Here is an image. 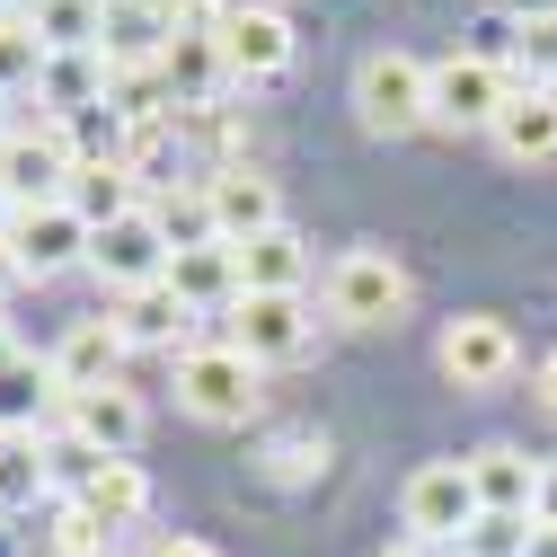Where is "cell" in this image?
<instances>
[{"mask_svg":"<svg viewBox=\"0 0 557 557\" xmlns=\"http://www.w3.org/2000/svg\"><path fill=\"white\" fill-rule=\"evenodd\" d=\"M177 407L195 416V425H257L265 407V372L239 355V345H186L177 355Z\"/></svg>","mask_w":557,"mask_h":557,"instance_id":"1","label":"cell"},{"mask_svg":"<svg viewBox=\"0 0 557 557\" xmlns=\"http://www.w3.org/2000/svg\"><path fill=\"white\" fill-rule=\"evenodd\" d=\"M355 115H363V133H381V143L425 133V124H434V62H416V53H398V45L363 53V62H355Z\"/></svg>","mask_w":557,"mask_h":557,"instance_id":"2","label":"cell"},{"mask_svg":"<svg viewBox=\"0 0 557 557\" xmlns=\"http://www.w3.org/2000/svg\"><path fill=\"white\" fill-rule=\"evenodd\" d=\"M195 203H203V231L231 239V248L284 231V195H274V177L257 160H213V169L195 177Z\"/></svg>","mask_w":557,"mask_h":557,"instance_id":"3","label":"cell"},{"mask_svg":"<svg viewBox=\"0 0 557 557\" xmlns=\"http://www.w3.org/2000/svg\"><path fill=\"white\" fill-rule=\"evenodd\" d=\"M169 257H177V231H169L160 203H143V213H124V222L98 231L89 274H98L107 301H124V293H143V284H169Z\"/></svg>","mask_w":557,"mask_h":557,"instance_id":"4","label":"cell"},{"mask_svg":"<svg viewBox=\"0 0 557 557\" xmlns=\"http://www.w3.org/2000/svg\"><path fill=\"white\" fill-rule=\"evenodd\" d=\"M407 301H416V284L389 248H345L327 265V319L336 327H398Z\"/></svg>","mask_w":557,"mask_h":557,"instance_id":"5","label":"cell"},{"mask_svg":"<svg viewBox=\"0 0 557 557\" xmlns=\"http://www.w3.org/2000/svg\"><path fill=\"white\" fill-rule=\"evenodd\" d=\"M72 177H81L72 133H62L53 115H18L10 143H0V186H10V203H18V213H27V203H62Z\"/></svg>","mask_w":557,"mask_h":557,"instance_id":"6","label":"cell"},{"mask_svg":"<svg viewBox=\"0 0 557 557\" xmlns=\"http://www.w3.org/2000/svg\"><path fill=\"white\" fill-rule=\"evenodd\" d=\"M213 36H222V62H231V81H248V89L284 81V72H293V53H301L293 18L274 10V0H222Z\"/></svg>","mask_w":557,"mask_h":557,"instance_id":"7","label":"cell"},{"mask_svg":"<svg viewBox=\"0 0 557 557\" xmlns=\"http://www.w3.org/2000/svg\"><path fill=\"white\" fill-rule=\"evenodd\" d=\"M434 363H443L451 389H496V381H513V363H522V336H513V319H496V310H460V319H443V336H434Z\"/></svg>","mask_w":557,"mask_h":557,"instance_id":"8","label":"cell"},{"mask_svg":"<svg viewBox=\"0 0 557 557\" xmlns=\"http://www.w3.org/2000/svg\"><path fill=\"white\" fill-rule=\"evenodd\" d=\"M513 89L522 81L505 72L496 53H443L434 62V124L443 133H496V115H505Z\"/></svg>","mask_w":557,"mask_h":557,"instance_id":"9","label":"cell"},{"mask_svg":"<svg viewBox=\"0 0 557 557\" xmlns=\"http://www.w3.org/2000/svg\"><path fill=\"white\" fill-rule=\"evenodd\" d=\"M398 513H407V531L416 540H434V548H460L469 531H478V486H469V460H425L407 478V496H398Z\"/></svg>","mask_w":557,"mask_h":557,"instance_id":"10","label":"cell"},{"mask_svg":"<svg viewBox=\"0 0 557 557\" xmlns=\"http://www.w3.org/2000/svg\"><path fill=\"white\" fill-rule=\"evenodd\" d=\"M310 336H319V319H310L301 293H239V310H231V345H239L257 372L265 363H293Z\"/></svg>","mask_w":557,"mask_h":557,"instance_id":"11","label":"cell"},{"mask_svg":"<svg viewBox=\"0 0 557 557\" xmlns=\"http://www.w3.org/2000/svg\"><path fill=\"white\" fill-rule=\"evenodd\" d=\"M10 248H18V265L36 274V284H53V274H72V265H89V248H98V231L72 213V195L62 203H27V213L10 222Z\"/></svg>","mask_w":557,"mask_h":557,"instance_id":"12","label":"cell"},{"mask_svg":"<svg viewBox=\"0 0 557 557\" xmlns=\"http://www.w3.org/2000/svg\"><path fill=\"white\" fill-rule=\"evenodd\" d=\"M62 434H81V443H89V451H107V460H133V443L151 434V407L133 398L124 381H107V389L62 398Z\"/></svg>","mask_w":557,"mask_h":557,"instance_id":"13","label":"cell"},{"mask_svg":"<svg viewBox=\"0 0 557 557\" xmlns=\"http://www.w3.org/2000/svg\"><path fill=\"white\" fill-rule=\"evenodd\" d=\"M124 355H133V345H124V327L98 310V319H72V327H62V345H53V381H62V398H81V389H107V381H124Z\"/></svg>","mask_w":557,"mask_h":557,"instance_id":"14","label":"cell"},{"mask_svg":"<svg viewBox=\"0 0 557 557\" xmlns=\"http://www.w3.org/2000/svg\"><path fill=\"white\" fill-rule=\"evenodd\" d=\"M169 45H177V10H169V0H107L98 53L115 62V72H160Z\"/></svg>","mask_w":557,"mask_h":557,"instance_id":"15","label":"cell"},{"mask_svg":"<svg viewBox=\"0 0 557 557\" xmlns=\"http://www.w3.org/2000/svg\"><path fill=\"white\" fill-rule=\"evenodd\" d=\"M107 319L124 327V345L133 355H186V327H195V310H186V293L177 284H143V293H124V301H107Z\"/></svg>","mask_w":557,"mask_h":557,"instance_id":"16","label":"cell"},{"mask_svg":"<svg viewBox=\"0 0 557 557\" xmlns=\"http://www.w3.org/2000/svg\"><path fill=\"white\" fill-rule=\"evenodd\" d=\"M169 284H177V293H186V310L203 319V310H239L248 274H239V248H231V239H177Z\"/></svg>","mask_w":557,"mask_h":557,"instance_id":"17","label":"cell"},{"mask_svg":"<svg viewBox=\"0 0 557 557\" xmlns=\"http://www.w3.org/2000/svg\"><path fill=\"white\" fill-rule=\"evenodd\" d=\"M89 107H115V62H107V53H53L45 81H36V115L72 124V115H89Z\"/></svg>","mask_w":557,"mask_h":557,"instance_id":"18","label":"cell"},{"mask_svg":"<svg viewBox=\"0 0 557 557\" xmlns=\"http://www.w3.org/2000/svg\"><path fill=\"white\" fill-rule=\"evenodd\" d=\"M469 486H478L486 513H531L540 522V460L522 443H478L469 451Z\"/></svg>","mask_w":557,"mask_h":557,"instance_id":"19","label":"cell"},{"mask_svg":"<svg viewBox=\"0 0 557 557\" xmlns=\"http://www.w3.org/2000/svg\"><path fill=\"white\" fill-rule=\"evenodd\" d=\"M62 425V381L45 355L0 363V434H53Z\"/></svg>","mask_w":557,"mask_h":557,"instance_id":"20","label":"cell"},{"mask_svg":"<svg viewBox=\"0 0 557 557\" xmlns=\"http://www.w3.org/2000/svg\"><path fill=\"white\" fill-rule=\"evenodd\" d=\"M62 505H81L89 522L124 531V522H143V513H151V469H143V460H98V469H89Z\"/></svg>","mask_w":557,"mask_h":557,"instance_id":"21","label":"cell"},{"mask_svg":"<svg viewBox=\"0 0 557 557\" xmlns=\"http://www.w3.org/2000/svg\"><path fill=\"white\" fill-rule=\"evenodd\" d=\"M496 151L505 160H557V81H522L496 115Z\"/></svg>","mask_w":557,"mask_h":557,"instance_id":"22","label":"cell"},{"mask_svg":"<svg viewBox=\"0 0 557 557\" xmlns=\"http://www.w3.org/2000/svg\"><path fill=\"white\" fill-rule=\"evenodd\" d=\"M239 274H248V293H301V284H310V248H301V231L284 222V231L248 239V248H239Z\"/></svg>","mask_w":557,"mask_h":557,"instance_id":"23","label":"cell"},{"mask_svg":"<svg viewBox=\"0 0 557 557\" xmlns=\"http://www.w3.org/2000/svg\"><path fill=\"white\" fill-rule=\"evenodd\" d=\"M72 213H81L89 231H107V222H124V213H143V186H133L124 160H89V169L72 177Z\"/></svg>","mask_w":557,"mask_h":557,"instance_id":"24","label":"cell"},{"mask_svg":"<svg viewBox=\"0 0 557 557\" xmlns=\"http://www.w3.org/2000/svg\"><path fill=\"white\" fill-rule=\"evenodd\" d=\"M36 496H53L45 434H0V522H10V513H27Z\"/></svg>","mask_w":557,"mask_h":557,"instance_id":"25","label":"cell"},{"mask_svg":"<svg viewBox=\"0 0 557 557\" xmlns=\"http://www.w3.org/2000/svg\"><path fill=\"white\" fill-rule=\"evenodd\" d=\"M124 169H133V186H143V195L177 186V115H160V124H133V143H124Z\"/></svg>","mask_w":557,"mask_h":557,"instance_id":"26","label":"cell"},{"mask_svg":"<svg viewBox=\"0 0 557 557\" xmlns=\"http://www.w3.org/2000/svg\"><path fill=\"white\" fill-rule=\"evenodd\" d=\"M45 36L27 27V18H0V98H36V81H45Z\"/></svg>","mask_w":557,"mask_h":557,"instance_id":"27","label":"cell"},{"mask_svg":"<svg viewBox=\"0 0 557 557\" xmlns=\"http://www.w3.org/2000/svg\"><path fill=\"white\" fill-rule=\"evenodd\" d=\"M531 548V513H478V531L451 557H522Z\"/></svg>","mask_w":557,"mask_h":557,"instance_id":"28","label":"cell"},{"mask_svg":"<svg viewBox=\"0 0 557 557\" xmlns=\"http://www.w3.org/2000/svg\"><path fill=\"white\" fill-rule=\"evenodd\" d=\"M513 81H557V18H531L513 36Z\"/></svg>","mask_w":557,"mask_h":557,"instance_id":"29","label":"cell"},{"mask_svg":"<svg viewBox=\"0 0 557 557\" xmlns=\"http://www.w3.org/2000/svg\"><path fill=\"white\" fill-rule=\"evenodd\" d=\"M107 540H115V531H107V522H89L81 505H53V557H98Z\"/></svg>","mask_w":557,"mask_h":557,"instance_id":"30","label":"cell"},{"mask_svg":"<svg viewBox=\"0 0 557 557\" xmlns=\"http://www.w3.org/2000/svg\"><path fill=\"white\" fill-rule=\"evenodd\" d=\"M18 284H27V265H18V248H10V231H0V310H10Z\"/></svg>","mask_w":557,"mask_h":557,"instance_id":"31","label":"cell"},{"mask_svg":"<svg viewBox=\"0 0 557 557\" xmlns=\"http://www.w3.org/2000/svg\"><path fill=\"white\" fill-rule=\"evenodd\" d=\"M381 557H451V548H434V540H416V531H398V540H389Z\"/></svg>","mask_w":557,"mask_h":557,"instance_id":"32","label":"cell"},{"mask_svg":"<svg viewBox=\"0 0 557 557\" xmlns=\"http://www.w3.org/2000/svg\"><path fill=\"white\" fill-rule=\"evenodd\" d=\"M540 522H557V460L540 469Z\"/></svg>","mask_w":557,"mask_h":557,"instance_id":"33","label":"cell"},{"mask_svg":"<svg viewBox=\"0 0 557 557\" xmlns=\"http://www.w3.org/2000/svg\"><path fill=\"white\" fill-rule=\"evenodd\" d=\"M151 557H222V548H203V540H160Z\"/></svg>","mask_w":557,"mask_h":557,"instance_id":"34","label":"cell"},{"mask_svg":"<svg viewBox=\"0 0 557 557\" xmlns=\"http://www.w3.org/2000/svg\"><path fill=\"white\" fill-rule=\"evenodd\" d=\"M522 557H557V522H531V548Z\"/></svg>","mask_w":557,"mask_h":557,"instance_id":"35","label":"cell"},{"mask_svg":"<svg viewBox=\"0 0 557 557\" xmlns=\"http://www.w3.org/2000/svg\"><path fill=\"white\" fill-rule=\"evenodd\" d=\"M531 389H540V407H548V416H557V355H548V363H540V381H531Z\"/></svg>","mask_w":557,"mask_h":557,"instance_id":"36","label":"cell"},{"mask_svg":"<svg viewBox=\"0 0 557 557\" xmlns=\"http://www.w3.org/2000/svg\"><path fill=\"white\" fill-rule=\"evenodd\" d=\"M505 10H513V18L531 27V18H557V0H505Z\"/></svg>","mask_w":557,"mask_h":557,"instance_id":"37","label":"cell"},{"mask_svg":"<svg viewBox=\"0 0 557 557\" xmlns=\"http://www.w3.org/2000/svg\"><path fill=\"white\" fill-rule=\"evenodd\" d=\"M18 355H27V345L10 336V310H0V363H18Z\"/></svg>","mask_w":557,"mask_h":557,"instance_id":"38","label":"cell"},{"mask_svg":"<svg viewBox=\"0 0 557 557\" xmlns=\"http://www.w3.org/2000/svg\"><path fill=\"white\" fill-rule=\"evenodd\" d=\"M45 10V0H0V18H36Z\"/></svg>","mask_w":557,"mask_h":557,"instance_id":"39","label":"cell"},{"mask_svg":"<svg viewBox=\"0 0 557 557\" xmlns=\"http://www.w3.org/2000/svg\"><path fill=\"white\" fill-rule=\"evenodd\" d=\"M10 222H18V203H10V186H0V231H10Z\"/></svg>","mask_w":557,"mask_h":557,"instance_id":"40","label":"cell"},{"mask_svg":"<svg viewBox=\"0 0 557 557\" xmlns=\"http://www.w3.org/2000/svg\"><path fill=\"white\" fill-rule=\"evenodd\" d=\"M10 107H18V98H0V143H10V124H18V115H10Z\"/></svg>","mask_w":557,"mask_h":557,"instance_id":"41","label":"cell"}]
</instances>
